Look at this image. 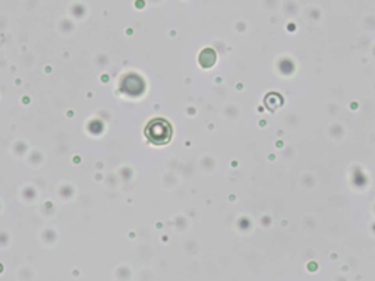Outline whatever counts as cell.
<instances>
[{"label":"cell","instance_id":"1","mask_svg":"<svg viewBox=\"0 0 375 281\" xmlns=\"http://www.w3.org/2000/svg\"><path fill=\"white\" fill-rule=\"evenodd\" d=\"M145 136L157 145L167 144L172 138V126L165 119H152L145 126Z\"/></svg>","mask_w":375,"mask_h":281}]
</instances>
